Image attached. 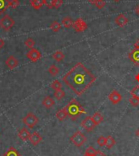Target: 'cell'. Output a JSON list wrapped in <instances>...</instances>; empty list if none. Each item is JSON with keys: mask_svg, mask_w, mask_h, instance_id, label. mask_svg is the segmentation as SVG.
<instances>
[{"mask_svg": "<svg viewBox=\"0 0 139 156\" xmlns=\"http://www.w3.org/2000/svg\"><path fill=\"white\" fill-rule=\"evenodd\" d=\"M96 150H95L93 146H90V147H88V148L86 149L85 154L88 156H94V154H96Z\"/></svg>", "mask_w": 139, "mask_h": 156, "instance_id": "28", "label": "cell"}, {"mask_svg": "<svg viewBox=\"0 0 139 156\" xmlns=\"http://www.w3.org/2000/svg\"><path fill=\"white\" fill-rule=\"evenodd\" d=\"M134 47H135L136 49H139V38L137 39V41L135 43V44H134Z\"/></svg>", "mask_w": 139, "mask_h": 156, "instance_id": "40", "label": "cell"}, {"mask_svg": "<svg viewBox=\"0 0 139 156\" xmlns=\"http://www.w3.org/2000/svg\"><path fill=\"white\" fill-rule=\"evenodd\" d=\"M94 156H107L105 154H103L102 151H96V154H94Z\"/></svg>", "mask_w": 139, "mask_h": 156, "instance_id": "37", "label": "cell"}, {"mask_svg": "<svg viewBox=\"0 0 139 156\" xmlns=\"http://www.w3.org/2000/svg\"><path fill=\"white\" fill-rule=\"evenodd\" d=\"M130 94H131L132 97L139 98V85H137V86H136L135 87H134V89L130 92Z\"/></svg>", "mask_w": 139, "mask_h": 156, "instance_id": "31", "label": "cell"}, {"mask_svg": "<svg viewBox=\"0 0 139 156\" xmlns=\"http://www.w3.org/2000/svg\"><path fill=\"white\" fill-rule=\"evenodd\" d=\"M135 12H136L137 15L139 16V4L136 7V8H135Z\"/></svg>", "mask_w": 139, "mask_h": 156, "instance_id": "41", "label": "cell"}, {"mask_svg": "<svg viewBox=\"0 0 139 156\" xmlns=\"http://www.w3.org/2000/svg\"><path fill=\"white\" fill-rule=\"evenodd\" d=\"M25 46L27 47V48L32 49L33 48V47L35 45V42H34V40H33V38H29L25 42Z\"/></svg>", "mask_w": 139, "mask_h": 156, "instance_id": "30", "label": "cell"}, {"mask_svg": "<svg viewBox=\"0 0 139 156\" xmlns=\"http://www.w3.org/2000/svg\"><path fill=\"white\" fill-rule=\"evenodd\" d=\"M92 118V119H93V121H94V123H95V125H99V124H100V123L103 121V116L100 114L99 112H96L94 113V115H93V116L91 117Z\"/></svg>", "mask_w": 139, "mask_h": 156, "instance_id": "19", "label": "cell"}, {"mask_svg": "<svg viewBox=\"0 0 139 156\" xmlns=\"http://www.w3.org/2000/svg\"><path fill=\"white\" fill-rule=\"evenodd\" d=\"M38 118L32 112H29L23 119V123H25L28 128H33L38 123Z\"/></svg>", "mask_w": 139, "mask_h": 156, "instance_id": "5", "label": "cell"}, {"mask_svg": "<svg viewBox=\"0 0 139 156\" xmlns=\"http://www.w3.org/2000/svg\"><path fill=\"white\" fill-rule=\"evenodd\" d=\"M129 104L132 105V106H134V107H137V106L139 105V98L132 97L131 98H129Z\"/></svg>", "mask_w": 139, "mask_h": 156, "instance_id": "29", "label": "cell"}, {"mask_svg": "<svg viewBox=\"0 0 139 156\" xmlns=\"http://www.w3.org/2000/svg\"><path fill=\"white\" fill-rule=\"evenodd\" d=\"M43 106L46 109H51V107H53V105H55V101L51 97L47 96L42 101Z\"/></svg>", "mask_w": 139, "mask_h": 156, "instance_id": "15", "label": "cell"}, {"mask_svg": "<svg viewBox=\"0 0 139 156\" xmlns=\"http://www.w3.org/2000/svg\"><path fill=\"white\" fill-rule=\"evenodd\" d=\"M51 87H52L55 91L62 89V84H61V83L59 82V80H55V81L51 83Z\"/></svg>", "mask_w": 139, "mask_h": 156, "instance_id": "27", "label": "cell"}, {"mask_svg": "<svg viewBox=\"0 0 139 156\" xmlns=\"http://www.w3.org/2000/svg\"><path fill=\"white\" fill-rule=\"evenodd\" d=\"M29 141H30V142L33 144V146H37L38 144H39L41 141H42V136H41L39 133L35 132V133H33V134L30 136Z\"/></svg>", "mask_w": 139, "mask_h": 156, "instance_id": "13", "label": "cell"}, {"mask_svg": "<svg viewBox=\"0 0 139 156\" xmlns=\"http://www.w3.org/2000/svg\"><path fill=\"white\" fill-rule=\"evenodd\" d=\"M12 1H13V2H19L20 0H12Z\"/></svg>", "mask_w": 139, "mask_h": 156, "instance_id": "45", "label": "cell"}, {"mask_svg": "<svg viewBox=\"0 0 139 156\" xmlns=\"http://www.w3.org/2000/svg\"><path fill=\"white\" fill-rule=\"evenodd\" d=\"M135 80H136L139 83V73H138V74H137L136 75H135Z\"/></svg>", "mask_w": 139, "mask_h": 156, "instance_id": "42", "label": "cell"}, {"mask_svg": "<svg viewBox=\"0 0 139 156\" xmlns=\"http://www.w3.org/2000/svg\"><path fill=\"white\" fill-rule=\"evenodd\" d=\"M18 65H19V62L14 56H10L6 60V66L10 69H15V67H17Z\"/></svg>", "mask_w": 139, "mask_h": 156, "instance_id": "12", "label": "cell"}, {"mask_svg": "<svg viewBox=\"0 0 139 156\" xmlns=\"http://www.w3.org/2000/svg\"><path fill=\"white\" fill-rule=\"evenodd\" d=\"M54 97H55V98H56L58 101H60L63 99V97H65V92H64V91H63L62 89L57 90V91H56V92H54Z\"/></svg>", "mask_w": 139, "mask_h": 156, "instance_id": "25", "label": "cell"}, {"mask_svg": "<svg viewBox=\"0 0 139 156\" xmlns=\"http://www.w3.org/2000/svg\"><path fill=\"white\" fill-rule=\"evenodd\" d=\"M84 156H88V155H86V154H85V155H84Z\"/></svg>", "mask_w": 139, "mask_h": 156, "instance_id": "46", "label": "cell"}, {"mask_svg": "<svg viewBox=\"0 0 139 156\" xmlns=\"http://www.w3.org/2000/svg\"><path fill=\"white\" fill-rule=\"evenodd\" d=\"M50 29H51L52 31H54V32H58V31L60 30L61 24L57 21H53V22L51 24V26H50Z\"/></svg>", "mask_w": 139, "mask_h": 156, "instance_id": "24", "label": "cell"}, {"mask_svg": "<svg viewBox=\"0 0 139 156\" xmlns=\"http://www.w3.org/2000/svg\"><path fill=\"white\" fill-rule=\"evenodd\" d=\"M136 136H137V137H138L139 139V128L136 131Z\"/></svg>", "mask_w": 139, "mask_h": 156, "instance_id": "43", "label": "cell"}, {"mask_svg": "<svg viewBox=\"0 0 139 156\" xmlns=\"http://www.w3.org/2000/svg\"><path fill=\"white\" fill-rule=\"evenodd\" d=\"M26 56H27V58H28L30 62L35 63V62H37L38 61H39V60L41 59V57H42V53L38 51V49L32 48L30 49V51H29L28 52H27Z\"/></svg>", "mask_w": 139, "mask_h": 156, "instance_id": "7", "label": "cell"}, {"mask_svg": "<svg viewBox=\"0 0 139 156\" xmlns=\"http://www.w3.org/2000/svg\"><path fill=\"white\" fill-rule=\"evenodd\" d=\"M62 26H64L66 29H69L71 28V27H73V20H72L71 18L68 17V16H66V17H64L62 20Z\"/></svg>", "mask_w": 139, "mask_h": 156, "instance_id": "20", "label": "cell"}, {"mask_svg": "<svg viewBox=\"0 0 139 156\" xmlns=\"http://www.w3.org/2000/svg\"><path fill=\"white\" fill-rule=\"evenodd\" d=\"M11 7V1L9 0H0V15Z\"/></svg>", "mask_w": 139, "mask_h": 156, "instance_id": "16", "label": "cell"}, {"mask_svg": "<svg viewBox=\"0 0 139 156\" xmlns=\"http://www.w3.org/2000/svg\"><path fill=\"white\" fill-rule=\"evenodd\" d=\"M73 28L77 33H81V32H84V31H86L87 30L88 25H87L86 21H84L83 19L79 18L73 23Z\"/></svg>", "mask_w": 139, "mask_h": 156, "instance_id": "6", "label": "cell"}, {"mask_svg": "<svg viewBox=\"0 0 139 156\" xmlns=\"http://www.w3.org/2000/svg\"><path fill=\"white\" fill-rule=\"evenodd\" d=\"M81 127L86 129L87 132H91L92 130H94V128L96 127L95 123H94V121L92 119L90 116H87L82 122H81Z\"/></svg>", "mask_w": 139, "mask_h": 156, "instance_id": "8", "label": "cell"}, {"mask_svg": "<svg viewBox=\"0 0 139 156\" xmlns=\"http://www.w3.org/2000/svg\"><path fill=\"white\" fill-rule=\"evenodd\" d=\"M3 156H20V154L16 149H15L14 147H10L4 153V155Z\"/></svg>", "mask_w": 139, "mask_h": 156, "instance_id": "23", "label": "cell"}, {"mask_svg": "<svg viewBox=\"0 0 139 156\" xmlns=\"http://www.w3.org/2000/svg\"><path fill=\"white\" fill-rule=\"evenodd\" d=\"M54 1L55 0H44V4H45L49 9L54 8Z\"/></svg>", "mask_w": 139, "mask_h": 156, "instance_id": "34", "label": "cell"}, {"mask_svg": "<svg viewBox=\"0 0 139 156\" xmlns=\"http://www.w3.org/2000/svg\"><path fill=\"white\" fill-rule=\"evenodd\" d=\"M87 1H88L90 3H91V4H94V5H95V3H97V1H98V0H87Z\"/></svg>", "mask_w": 139, "mask_h": 156, "instance_id": "39", "label": "cell"}, {"mask_svg": "<svg viewBox=\"0 0 139 156\" xmlns=\"http://www.w3.org/2000/svg\"><path fill=\"white\" fill-rule=\"evenodd\" d=\"M52 57H53V59L56 60V62H62L63 59H64L65 56H64V54L63 53V51H56V52H55L53 55H52Z\"/></svg>", "mask_w": 139, "mask_h": 156, "instance_id": "21", "label": "cell"}, {"mask_svg": "<svg viewBox=\"0 0 139 156\" xmlns=\"http://www.w3.org/2000/svg\"><path fill=\"white\" fill-rule=\"evenodd\" d=\"M95 6L99 9H102V8H103L106 6V2L104 0H98L97 3H95Z\"/></svg>", "mask_w": 139, "mask_h": 156, "instance_id": "33", "label": "cell"}, {"mask_svg": "<svg viewBox=\"0 0 139 156\" xmlns=\"http://www.w3.org/2000/svg\"><path fill=\"white\" fill-rule=\"evenodd\" d=\"M113 1L115 2V3H119V2H120L121 0H113Z\"/></svg>", "mask_w": 139, "mask_h": 156, "instance_id": "44", "label": "cell"}, {"mask_svg": "<svg viewBox=\"0 0 139 156\" xmlns=\"http://www.w3.org/2000/svg\"><path fill=\"white\" fill-rule=\"evenodd\" d=\"M15 21L9 15L6 14L0 19V27L4 31H9L15 26Z\"/></svg>", "mask_w": 139, "mask_h": 156, "instance_id": "4", "label": "cell"}, {"mask_svg": "<svg viewBox=\"0 0 139 156\" xmlns=\"http://www.w3.org/2000/svg\"><path fill=\"white\" fill-rule=\"evenodd\" d=\"M129 58L136 66H139V49H134L129 54Z\"/></svg>", "mask_w": 139, "mask_h": 156, "instance_id": "10", "label": "cell"}, {"mask_svg": "<svg viewBox=\"0 0 139 156\" xmlns=\"http://www.w3.org/2000/svg\"><path fill=\"white\" fill-rule=\"evenodd\" d=\"M18 136H19V137H20L22 141H25L27 140L30 138V133H29V131L27 129V128H22L21 130H20L19 133H18Z\"/></svg>", "mask_w": 139, "mask_h": 156, "instance_id": "14", "label": "cell"}, {"mask_svg": "<svg viewBox=\"0 0 139 156\" xmlns=\"http://www.w3.org/2000/svg\"><path fill=\"white\" fill-rule=\"evenodd\" d=\"M63 0H55V1H54V8H56V9H58V8H59L61 6L63 5Z\"/></svg>", "mask_w": 139, "mask_h": 156, "instance_id": "35", "label": "cell"}, {"mask_svg": "<svg viewBox=\"0 0 139 156\" xmlns=\"http://www.w3.org/2000/svg\"><path fill=\"white\" fill-rule=\"evenodd\" d=\"M65 108L68 112V116H69L73 120H76L80 115L86 113L81 104L75 99L72 100L68 105H66Z\"/></svg>", "mask_w": 139, "mask_h": 156, "instance_id": "2", "label": "cell"}, {"mask_svg": "<svg viewBox=\"0 0 139 156\" xmlns=\"http://www.w3.org/2000/svg\"><path fill=\"white\" fill-rule=\"evenodd\" d=\"M108 98L110 101H111L113 105H117L120 103L122 100V96L120 94L119 92H117V90H113L112 92L109 94Z\"/></svg>", "mask_w": 139, "mask_h": 156, "instance_id": "9", "label": "cell"}, {"mask_svg": "<svg viewBox=\"0 0 139 156\" xmlns=\"http://www.w3.org/2000/svg\"><path fill=\"white\" fill-rule=\"evenodd\" d=\"M115 145H116V141H115V139H114L111 136H107L106 137V144H105V146H107V148L111 149Z\"/></svg>", "mask_w": 139, "mask_h": 156, "instance_id": "22", "label": "cell"}, {"mask_svg": "<svg viewBox=\"0 0 139 156\" xmlns=\"http://www.w3.org/2000/svg\"><path fill=\"white\" fill-rule=\"evenodd\" d=\"M19 5H20V2H13V1H11V8H16Z\"/></svg>", "mask_w": 139, "mask_h": 156, "instance_id": "36", "label": "cell"}, {"mask_svg": "<svg viewBox=\"0 0 139 156\" xmlns=\"http://www.w3.org/2000/svg\"><path fill=\"white\" fill-rule=\"evenodd\" d=\"M56 118L58 119L59 121H63L67 117H68V112H67V110H66V108H63V109H61L58 111V112L56 113Z\"/></svg>", "mask_w": 139, "mask_h": 156, "instance_id": "17", "label": "cell"}, {"mask_svg": "<svg viewBox=\"0 0 139 156\" xmlns=\"http://www.w3.org/2000/svg\"><path fill=\"white\" fill-rule=\"evenodd\" d=\"M96 80V77L92 74L82 63H76L63 77V81L77 96H81L89 89Z\"/></svg>", "mask_w": 139, "mask_h": 156, "instance_id": "1", "label": "cell"}, {"mask_svg": "<svg viewBox=\"0 0 139 156\" xmlns=\"http://www.w3.org/2000/svg\"><path fill=\"white\" fill-rule=\"evenodd\" d=\"M48 72L50 73L51 75H52V76H56V75L59 74V69L58 67L56 66H55V65H51V66L49 67Z\"/></svg>", "mask_w": 139, "mask_h": 156, "instance_id": "26", "label": "cell"}, {"mask_svg": "<svg viewBox=\"0 0 139 156\" xmlns=\"http://www.w3.org/2000/svg\"><path fill=\"white\" fill-rule=\"evenodd\" d=\"M128 22H129V19L124 14H120L115 19V23L117 24V26L121 27V28L126 26Z\"/></svg>", "mask_w": 139, "mask_h": 156, "instance_id": "11", "label": "cell"}, {"mask_svg": "<svg viewBox=\"0 0 139 156\" xmlns=\"http://www.w3.org/2000/svg\"><path fill=\"white\" fill-rule=\"evenodd\" d=\"M4 44H5V43H4V41H3L2 38H0V50L3 48V47H4Z\"/></svg>", "mask_w": 139, "mask_h": 156, "instance_id": "38", "label": "cell"}, {"mask_svg": "<svg viewBox=\"0 0 139 156\" xmlns=\"http://www.w3.org/2000/svg\"><path fill=\"white\" fill-rule=\"evenodd\" d=\"M97 143H98V145H99L100 147L104 146H105V144H106V137H104L103 136H99V139H98V141H97Z\"/></svg>", "mask_w": 139, "mask_h": 156, "instance_id": "32", "label": "cell"}, {"mask_svg": "<svg viewBox=\"0 0 139 156\" xmlns=\"http://www.w3.org/2000/svg\"><path fill=\"white\" fill-rule=\"evenodd\" d=\"M86 141H87V138L81 131L76 132L70 137V141L76 147H81V146H84V144L86 143Z\"/></svg>", "mask_w": 139, "mask_h": 156, "instance_id": "3", "label": "cell"}, {"mask_svg": "<svg viewBox=\"0 0 139 156\" xmlns=\"http://www.w3.org/2000/svg\"><path fill=\"white\" fill-rule=\"evenodd\" d=\"M30 4L33 9L38 10L44 5V0H30Z\"/></svg>", "mask_w": 139, "mask_h": 156, "instance_id": "18", "label": "cell"}]
</instances>
